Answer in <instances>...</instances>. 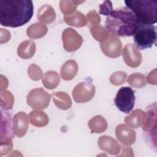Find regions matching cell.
<instances>
[{"label":"cell","instance_id":"obj_31","mask_svg":"<svg viewBox=\"0 0 157 157\" xmlns=\"http://www.w3.org/2000/svg\"><path fill=\"white\" fill-rule=\"evenodd\" d=\"M28 74L29 77L34 81L39 80L43 78V73L40 67L35 64H32L28 67Z\"/></svg>","mask_w":157,"mask_h":157},{"label":"cell","instance_id":"obj_21","mask_svg":"<svg viewBox=\"0 0 157 157\" xmlns=\"http://www.w3.org/2000/svg\"><path fill=\"white\" fill-rule=\"evenodd\" d=\"M63 19L68 25L80 28L87 25V20L85 16L79 11H75L72 13L66 15L64 16Z\"/></svg>","mask_w":157,"mask_h":157},{"label":"cell","instance_id":"obj_28","mask_svg":"<svg viewBox=\"0 0 157 157\" xmlns=\"http://www.w3.org/2000/svg\"><path fill=\"white\" fill-rule=\"evenodd\" d=\"M128 83L132 87L140 88L146 85L145 77L140 73H134L128 78Z\"/></svg>","mask_w":157,"mask_h":157},{"label":"cell","instance_id":"obj_2","mask_svg":"<svg viewBox=\"0 0 157 157\" xmlns=\"http://www.w3.org/2000/svg\"><path fill=\"white\" fill-rule=\"evenodd\" d=\"M139 23L134 14L123 7L112 10L105 19V26L114 36L129 37L134 34Z\"/></svg>","mask_w":157,"mask_h":157},{"label":"cell","instance_id":"obj_35","mask_svg":"<svg viewBox=\"0 0 157 157\" xmlns=\"http://www.w3.org/2000/svg\"><path fill=\"white\" fill-rule=\"evenodd\" d=\"M147 81L151 85H156V69L151 71L147 77Z\"/></svg>","mask_w":157,"mask_h":157},{"label":"cell","instance_id":"obj_6","mask_svg":"<svg viewBox=\"0 0 157 157\" xmlns=\"http://www.w3.org/2000/svg\"><path fill=\"white\" fill-rule=\"evenodd\" d=\"M51 96L42 88L31 90L26 98V102L34 110H43L47 108L50 103Z\"/></svg>","mask_w":157,"mask_h":157},{"label":"cell","instance_id":"obj_5","mask_svg":"<svg viewBox=\"0 0 157 157\" xmlns=\"http://www.w3.org/2000/svg\"><path fill=\"white\" fill-rule=\"evenodd\" d=\"M115 106L122 112L129 113L135 103L134 91L130 87H121L118 91L114 99Z\"/></svg>","mask_w":157,"mask_h":157},{"label":"cell","instance_id":"obj_29","mask_svg":"<svg viewBox=\"0 0 157 157\" xmlns=\"http://www.w3.org/2000/svg\"><path fill=\"white\" fill-rule=\"evenodd\" d=\"M14 98L12 94L7 90L1 91V107L4 110L11 109L13 105Z\"/></svg>","mask_w":157,"mask_h":157},{"label":"cell","instance_id":"obj_14","mask_svg":"<svg viewBox=\"0 0 157 157\" xmlns=\"http://www.w3.org/2000/svg\"><path fill=\"white\" fill-rule=\"evenodd\" d=\"M99 148L111 155H117L120 152V144L112 137L102 136L98 139V142Z\"/></svg>","mask_w":157,"mask_h":157},{"label":"cell","instance_id":"obj_4","mask_svg":"<svg viewBox=\"0 0 157 157\" xmlns=\"http://www.w3.org/2000/svg\"><path fill=\"white\" fill-rule=\"evenodd\" d=\"M133 35L134 45L138 50L151 48L157 39L156 27L153 25L139 23Z\"/></svg>","mask_w":157,"mask_h":157},{"label":"cell","instance_id":"obj_20","mask_svg":"<svg viewBox=\"0 0 157 157\" xmlns=\"http://www.w3.org/2000/svg\"><path fill=\"white\" fill-rule=\"evenodd\" d=\"M36 52V44L34 41L28 40L22 42L18 47V56L23 59H29L33 57Z\"/></svg>","mask_w":157,"mask_h":157},{"label":"cell","instance_id":"obj_17","mask_svg":"<svg viewBox=\"0 0 157 157\" xmlns=\"http://www.w3.org/2000/svg\"><path fill=\"white\" fill-rule=\"evenodd\" d=\"M52 99L54 104L61 110H68L72 105L71 99L66 92L58 91L53 93Z\"/></svg>","mask_w":157,"mask_h":157},{"label":"cell","instance_id":"obj_25","mask_svg":"<svg viewBox=\"0 0 157 157\" xmlns=\"http://www.w3.org/2000/svg\"><path fill=\"white\" fill-rule=\"evenodd\" d=\"M59 76L58 74L54 71L46 72L42 78V83L44 86L48 90L55 88L59 85Z\"/></svg>","mask_w":157,"mask_h":157},{"label":"cell","instance_id":"obj_27","mask_svg":"<svg viewBox=\"0 0 157 157\" xmlns=\"http://www.w3.org/2000/svg\"><path fill=\"white\" fill-rule=\"evenodd\" d=\"M84 1L62 0L59 2V8L61 12L64 15H69L75 12L77 6Z\"/></svg>","mask_w":157,"mask_h":157},{"label":"cell","instance_id":"obj_13","mask_svg":"<svg viewBox=\"0 0 157 157\" xmlns=\"http://www.w3.org/2000/svg\"><path fill=\"white\" fill-rule=\"evenodd\" d=\"M145 113V118L142 123V129L145 132H156V104L149 105L147 107Z\"/></svg>","mask_w":157,"mask_h":157},{"label":"cell","instance_id":"obj_18","mask_svg":"<svg viewBox=\"0 0 157 157\" xmlns=\"http://www.w3.org/2000/svg\"><path fill=\"white\" fill-rule=\"evenodd\" d=\"M37 17L41 22L51 23L55 21L56 13L54 9L50 5L44 4L38 9Z\"/></svg>","mask_w":157,"mask_h":157},{"label":"cell","instance_id":"obj_24","mask_svg":"<svg viewBox=\"0 0 157 157\" xmlns=\"http://www.w3.org/2000/svg\"><path fill=\"white\" fill-rule=\"evenodd\" d=\"M29 121L31 124L36 127H44L48 121V115L40 110H33L29 113Z\"/></svg>","mask_w":157,"mask_h":157},{"label":"cell","instance_id":"obj_32","mask_svg":"<svg viewBox=\"0 0 157 157\" xmlns=\"http://www.w3.org/2000/svg\"><path fill=\"white\" fill-rule=\"evenodd\" d=\"M127 78V74L123 71H117L110 77V82L113 85H121L123 84Z\"/></svg>","mask_w":157,"mask_h":157},{"label":"cell","instance_id":"obj_19","mask_svg":"<svg viewBox=\"0 0 157 157\" xmlns=\"http://www.w3.org/2000/svg\"><path fill=\"white\" fill-rule=\"evenodd\" d=\"M144 118L145 112L141 109H137L125 117L124 122L130 128H138L142 126Z\"/></svg>","mask_w":157,"mask_h":157},{"label":"cell","instance_id":"obj_30","mask_svg":"<svg viewBox=\"0 0 157 157\" xmlns=\"http://www.w3.org/2000/svg\"><path fill=\"white\" fill-rule=\"evenodd\" d=\"M13 148V144L11 137L7 136H1L0 155L2 156L9 153Z\"/></svg>","mask_w":157,"mask_h":157},{"label":"cell","instance_id":"obj_23","mask_svg":"<svg viewBox=\"0 0 157 157\" xmlns=\"http://www.w3.org/2000/svg\"><path fill=\"white\" fill-rule=\"evenodd\" d=\"M47 26L41 23H36L30 25L26 30L27 36L31 39H39L44 37L47 33Z\"/></svg>","mask_w":157,"mask_h":157},{"label":"cell","instance_id":"obj_33","mask_svg":"<svg viewBox=\"0 0 157 157\" xmlns=\"http://www.w3.org/2000/svg\"><path fill=\"white\" fill-rule=\"evenodd\" d=\"M86 18L88 23H87L89 27H93L99 25L101 22V17L95 10H91L86 14Z\"/></svg>","mask_w":157,"mask_h":157},{"label":"cell","instance_id":"obj_3","mask_svg":"<svg viewBox=\"0 0 157 157\" xmlns=\"http://www.w3.org/2000/svg\"><path fill=\"white\" fill-rule=\"evenodd\" d=\"M124 3L136 16L139 23L153 25L157 21L156 0H126Z\"/></svg>","mask_w":157,"mask_h":157},{"label":"cell","instance_id":"obj_8","mask_svg":"<svg viewBox=\"0 0 157 157\" xmlns=\"http://www.w3.org/2000/svg\"><path fill=\"white\" fill-rule=\"evenodd\" d=\"M62 40L65 50L72 52L80 47L83 42V38L75 29L68 28L63 31Z\"/></svg>","mask_w":157,"mask_h":157},{"label":"cell","instance_id":"obj_10","mask_svg":"<svg viewBox=\"0 0 157 157\" xmlns=\"http://www.w3.org/2000/svg\"><path fill=\"white\" fill-rule=\"evenodd\" d=\"M123 57L125 63L131 67L139 66L142 62V55L139 50L132 44L125 45L123 49Z\"/></svg>","mask_w":157,"mask_h":157},{"label":"cell","instance_id":"obj_7","mask_svg":"<svg viewBox=\"0 0 157 157\" xmlns=\"http://www.w3.org/2000/svg\"><path fill=\"white\" fill-rule=\"evenodd\" d=\"M95 86L91 78L77 84L72 91V97L77 103H85L90 101L94 96Z\"/></svg>","mask_w":157,"mask_h":157},{"label":"cell","instance_id":"obj_16","mask_svg":"<svg viewBox=\"0 0 157 157\" xmlns=\"http://www.w3.org/2000/svg\"><path fill=\"white\" fill-rule=\"evenodd\" d=\"M11 113L1 110V136L13 137V132L11 123Z\"/></svg>","mask_w":157,"mask_h":157},{"label":"cell","instance_id":"obj_9","mask_svg":"<svg viewBox=\"0 0 157 157\" xmlns=\"http://www.w3.org/2000/svg\"><path fill=\"white\" fill-rule=\"evenodd\" d=\"M100 47L102 53L107 57L115 58L121 55V42L117 36L113 34H110L106 40L101 42Z\"/></svg>","mask_w":157,"mask_h":157},{"label":"cell","instance_id":"obj_11","mask_svg":"<svg viewBox=\"0 0 157 157\" xmlns=\"http://www.w3.org/2000/svg\"><path fill=\"white\" fill-rule=\"evenodd\" d=\"M29 125V117L23 112H19L13 118V134L18 137H23L28 130Z\"/></svg>","mask_w":157,"mask_h":157},{"label":"cell","instance_id":"obj_1","mask_svg":"<svg viewBox=\"0 0 157 157\" xmlns=\"http://www.w3.org/2000/svg\"><path fill=\"white\" fill-rule=\"evenodd\" d=\"M33 12L31 0H1L0 24L11 28L21 26L31 20Z\"/></svg>","mask_w":157,"mask_h":157},{"label":"cell","instance_id":"obj_12","mask_svg":"<svg viewBox=\"0 0 157 157\" xmlns=\"http://www.w3.org/2000/svg\"><path fill=\"white\" fill-rule=\"evenodd\" d=\"M115 136L120 142L124 145H130L136 140V132L130 127L120 124L115 129Z\"/></svg>","mask_w":157,"mask_h":157},{"label":"cell","instance_id":"obj_22","mask_svg":"<svg viewBox=\"0 0 157 157\" xmlns=\"http://www.w3.org/2000/svg\"><path fill=\"white\" fill-rule=\"evenodd\" d=\"M88 124L93 133H102L107 128V123L105 119L100 115H96L90 119Z\"/></svg>","mask_w":157,"mask_h":157},{"label":"cell","instance_id":"obj_34","mask_svg":"<svg viewBox=\"0 0 157 157\" xmlns=\"http://www.w3.org/2000/svg\"><path fill=\"white\" fill-rule=\"evenodd\" d=\"M112 4L110 1H104L99 6V13L102 15L108 16L112 11Z\"/></svg>","mask_w":157,"mask_h":157},{"label":"cell","instance_id":"obj_15","mask_svg":"<svg viewBox=\"0 0 157 157\" xmlns=\"http://www.w3.org/2000/svg\"><path fill=\"white\" fill-rule=\"evenodd\" d=\"M78 71V65L73 59L66 61L61 66L60 75L61 78L66 81L72 80Z\"/></svg>","mask_w":157,"mask_h":157},{"label":"cell","instance_id":"obj_26","mask_svg":"<svg viewBox=\"0 0 157 157\" xmlns=\"http://www.w3.org/2000/svg\"><path fill=\"white\" fill-rule=\"evenodd\" d=\"M90 33L94 39L101 42L106 40L110 35L109 31L104 27L99 25L91 27L90 28Z\"/></svg>","mask_w":157,"mask_h":157}]
</instances>
